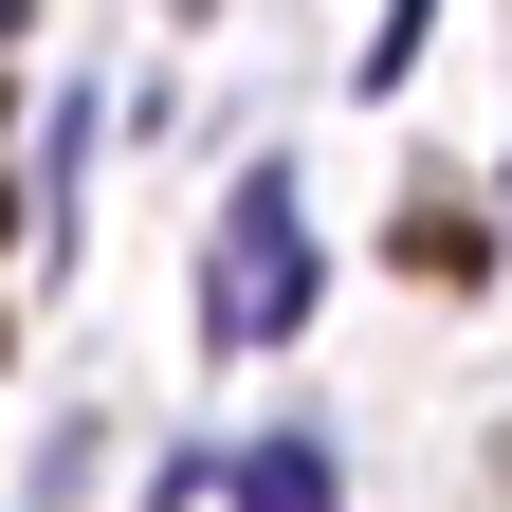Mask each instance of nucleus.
<instances>
[{"mask_svg": "<svg viewBox=\"0 0 512 512\" xmlns=\"http://www.w3.org/2000/svg\"><path fill=\"white\" fill-rule=\"evenodd\" d=\"M293 311H311V238H293V183L256 165L238 202H220V293H202V330H220V348H275Z\"/></svg>", "mask_w": 512, "mask_h": 512, "instance_id": "1", "label": "nucleus"}, {"mask_svg": "<svg viewBox=\"0 0 512 512\" xmlns=\"http://www.w3.org/2000/svg\"><path fill=\"white\" fill-rule=\"evenodd\" d=\"M403 256H421L439 293H476V220H458V202H421V220H403Z\"/></svg>", "mask_w": 512, "mask_h": 512, "instance_id": "3", "label": "nucleus"}, {"mask_svg": "<svg viewBox=\"0 0 512 512\" xmlns=\"http://www.w3.org/2000/svg\"><path fill=\"white\" fill-rule=\"evenodd\" d=\"M238 512H348L330 439H256V458H238Z\"/></svg>", "mask_w": 512, "mask_h": 512, "instance_id": "2", "label": "nucleus"}, {"mask_svg": "<svg viewBox=\"0 0 512 512\" xmlns=\"http://www.w3.org/2000/svg\"><path fill=\"white\" fill-rule=\"evenodd\" d=\"M439 37V0H384V37H366V92H403V55Z\"/></svg>", "mask_w": 512, "mask_h": 512, "instance_id": "4", "label": "nucleus"}]
</instances>
